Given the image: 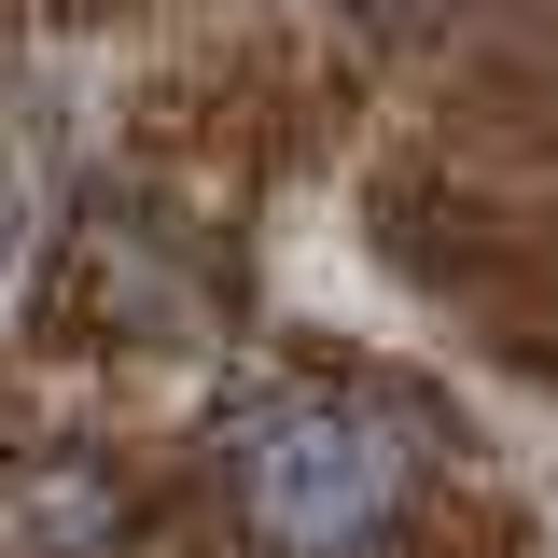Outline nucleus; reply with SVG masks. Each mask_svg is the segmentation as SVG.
<instances>
[{
  "mask_svg": "<svg viewBox=\"0 0 558 558\" xmlns=\"http://www.w3.org/2000/svg\"><path fill=\"white\" fill-rule=\"evenodd\" d=\"M238 502L266 517L279 545L349 558L391 502H405V447H391L363 405H266L252 433H238Z\"/></svg>",
  "mask_w": 558,
  "mask_h": 558,
  "instance_id": "nucleus-1",
  "label": "nucleus"
}]
</instances>
